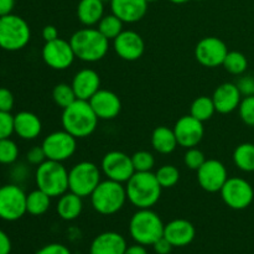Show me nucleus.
Here are the masks:
<instances>
[{
    "label": "nucleus",
    "instance_id": "1",
    "mask_svg": "<svg viewBox=\"0 0 254 254\" xmlns=\"http://www.w3.org/2000/svg\"><path fill=\"white\" fill-rule=\"evenodd\" d=\"M96 116L88 101L76 99L64 109L61 117L62 128L76 139H83L92 135L98 126Z\"/></svg>",
    "mask_w": 254,
    "mask_h": 254
},
{
    "label": "nucleus",
    "instance_id": "2",
    "mask_svg": "<svg viewBox=\"0 0 254 254\" xmlns=\"http://www.w3.org/2000/svg\"><path fill=\"white\" fill-rule=\"evenodd\" d=\"M126 184L128 201L138 210L139 208H151L158 203L163 188L154 173L135 171Z\"/></svg>",
    "mask_w": 254,
    "mask_h": 254
},
{
    "label": "nucleus",
    "instance_id": "3",
    "mask_svg": "<svg viewBox=\"0 0 254 254\" xmlns=\"http://www.w3.org/2000/svg\"><path fill=\"white\" fill-rule=\"evenodd\" d=\"M72 49H73L76 59L83 62H98L101 61L109 50V40L106 39L94 27H83L77 30L69 39Z\"/></svg>",
    "mask_w": 254,
    "mask_h": 254
},
{
    "label": "nucleus",
    "instance_id": "4",
    "mask_svg": "<svg viewBox=\"0 0 254 254\" xmlns=\"http://www.w3.org/2000/svg\"><path fill=\"white\" fill-rule=\"evenodd\" d=\"M164 225L160 216L151 208H139L129 221V233L135 243L153 246L164 236Z\"/></svg>",
    "mask_w": 254,
    "mask_h": 254
},
{
    "label": "nucleus",
    "instance_id": "5",
    "mask_svg": "<svg viewBox=\"0 0 254 254\" xmlns=\"http://www.w3.org/2000/svg\"><path fill=\"white\" fill-rule=\"evenodd\" d=\"M89 197L94 211L103 216L119 212L128 200L126 186L109 179L101 181Z\"/></svg>",
    "mask_w": 254,
    "mask_h": 254
},
{
    "label": "nucleus",
    "instance_id": "6",
    "mask_svg": "<svg viewBox=\"0 0 254 254\" xmlns=\"http://www.w3.org/2000/svg\"><path fill=\"white\" fill-rule=\"evenodd\" d=\"M35 181L51 198L60 197L68 191V170L60 161L46 160L37 166Z\"/></svg>",
    "mask_w": 254,
    "mask_h": 254
},
{
    "label": "nucleus",
    "instance_id": "7",
    "mask_svg": "<svg viewBox=\"0 0 254 254\" xmlns=\"http://www.w3.org/2000/svg\"><path fill=\"white\" fill-rule=\"evenodd\" d=\"M30 26L21 16L5 15L0 19V47L6 51H19L30 41Z\"/></svg>",
    "mask_w": 254,
    "mask_h": 254
},
{
    "label": "nucleus",
    "instance_id": "8",
    "mask_svg": "<svg viewBox=\"0 0 254 254\" xmlns=\"http://www.w3.org/2000/svg\"><path fill=\"white\" fill-rule=\"evenodd\" d=\"M101 181V169L92 161L77 163L68 171V190L82 198L89 197Z\"/></svg>",
    "mask_w": 254,
    "mask_h": 254
},
{
    "label": "nucleus",
    "instance_id": "9",
    "mask_svg": "<svg viewBox=\"0 0 254 254\" xmlns=\"http://www.w3.org/2000/svg\"><path fill=\"white\" fill-rule=\"evenodd\" d=\"M26 212V193L20 186L7 184L0 188V218L7 222L20 220Z\"/></svg>",
    "mask_w": 254,
    "mask_h": 254
},
{
    "label": "nucleus",
    "instance_id": "10",
    "mask_svg": "<svg viewBox=\"0 0 254 254\" xmlns=\"http://www.w3.org/2000/svg\"><path fill=\"white\" fill-rule=\"evenodd\" d=\"M223 202L232 210H245L253 202V186L246 179L228 178L220 191Z\"/></svg>",
    "mask_w": 254,
    "mask_h": 254
},
{
    "label": "nucleus",
    "instance_id": "11",
    "mask_svg": "<svg viewBox=\"0 0 254 254\" xmlns=\"http://www.w3.org/2000/svg\"><path fill=\"white\" fill-rule=\"evenodd\" d=\"M42 148L46 154L47 160H54L64 163L73 156L77 150V139L66 131L56 130L49 134L42 141Z\"/></svg>",
    "mask_w": 254,
    "mask_h": 254
},
{
    "label": "nucleus",
    "instance_id": "12",
    "mask_svg": "<svg viewBox=\"0 0 254 254\" xmlns=\"http://www.w3.org/2000/svg\"><path fill=\"white\" fill-rule=\"evenodd\" d=\"M101 170L107 179L117 183H127L135 173L131 156L119 150L108 151L102 158Z\"/></svg>",
    "mask_w": 254,
    "mask_h": 254
},
{
    "label": "nucleus",
    "instance_id": "13",
    "mask_svg": "<svg viewBox=\"0 0 254 254\" xmlns=\"http://www.w3.org/2000/svg\"><path fill=\"white\" fill-rule=\"evenodd\" d=\"M74 59L76 55L69 41H66L61 37L54 41L45 42L42 47V60L50 68L56 71H64L68 68L73 64Z\"/></svg>",
    "mask_w": 254,
    "mask_h": 254
},
{
    "label": "nucleus",
    "instance_id": "14",
    "mask_svg": "<svg viewBox=\"0 0 254 254\" xmlns=\"http://www.w3.org/2000/svg\"><path fill=\"white\" fill-rule=\"evenodd\" d=\"M227 54V45L215 36L203 37L195 47V57L197 62L208 68L222 66Z\"/></svg>",
    "mask_w": 254,
    "mask_h": 254
},
{
    "label": "nucleus",
    "instance_id": "15",
    "mask_svg": "<svg viewBox=\"0 0 254 254\" xmlns=\"http://www.w3.org/2000/svg\"><path fill=\"white\" fill-rule=\"evenodd\" d=\"M228 179L226 166L216 159H208L197 170V183L207 192H220Z\"/></svg>",
    "mask_w": 254,
    "mask_h": 254
},
{
    "label": "nucleus",
    "instance_id": "16",
    "mask_svg": "<svg viewBox=\"0 0 254 254\" xmlns=\"http://www.w3.org/2000/svg\"><path fill=\"white\" fill-rule=\"evenodd\" d=\"M113 49L118 57L124 61H136L145 51V42L138 32L133 30H123L113 40Z\"/></svg>",
    "mask_w": 254,
    "mask_h": 254
},
{
    "label": "nucleus",
    "instance_id": "17",
    "mask_svg": "<svg viewBox=\"0 0 254 254\" xmlns=\"http://www.w3.org/2000/svg\"><path fill=\"white\" fill-rule=\"evenodd\" d=\"M174 133L179 145L185 149L195 148L202 140L205 128L202 122L189 114L178 119L174 126Z\"/></svg>",
    "mask_w": 254,
    "mask_h": 254
},
{
    "label": "nucleus",
    "instance_id": "18",
    "mask_svg": "<svg viewBox=\"0 0 254 254\" xmlns=\"http://www.w3.org/2000/svg\"><path fill=\"white\" fill-rule=\"evenodd\" d=\"M88 102L98 119L103 121L117 118L122 111L121 98L109 89H99Z\"/></svg>",
    "mask_w": 254,
    "mask_h": 254
},
{
    "label": "nucleus",
    "instance_id": "19",
    "mask_svg": "<svg viewBox=\"0 0 254 254\" xmlns=\"http://www.w3.org/2000/svg\"><path fill=\"white\" fill-rule=\"evenodd\" d=\"M212 101L216 112L221 114H230L238 109L242 101V94L238 91L236 83L226 82L215 89L212 94Z\"/></svg>",
    "mask_w": 254,
    "mask_h": 254
},
{
    "label": "nucleus",
    "instance_id": "20",
    "mask_svg": "<svg viewBox=\"0 0 254 254\" xmlns=\"http://www.w3.org/2000/svg\"><path fill=\"white\" fill-rule=\"evenodd\" d=\"M77 99L89 101L101 89V77L92 68H83L74 74L71 83Z\"/></svg>",
    "mask_w": 254,
    "mask_h": 254
},
{
    "label": "nucleus",
    "instance_id": "21",
    "mask_svg": "<svg viewBox=\"0 0 254 254\" xmlns=\"http://www.w3.org/2000/svg\"><path fill=\"white\" fill-rule=\"evenodd\" d=\"M195 226L184 218L170 221L164 228V237L173 245V247H186L195 240Z\"/></svg>",
    "mask_w": 254,
    "mask_h": 254
},
{
    "label": "nucleus",
    "instance_id": "22",
    "mask_svg": "<svg viewBox=\"0 0 254 254\" xmlns=\"http://www.w3.org/2000/svg\"><path fill=\"white\" fill-rule=\"evenodd\" d=\"M148 4L146 0H111V9L123 22L134 24L145 16Z\"/></svg>",
    "mask_w": 254,
    "mask_h": 254
},
{
    "label": "nucleus",
    "instance_id": "23",
    "mask_svg": "<svg viewBox=\"0 0 254 254\" xmlns=\"http://www.w3.org/2000/svg\"><path fill=\"white\" fill-rule=\"evenodd\" d=\"M127 241L121 233L108 231L97 236L91 243L89 254H124Z\"/></svg>",
    "mask_w": 254,
    "mask_h": 254
},
{
    "label": "nucleus",
    "instance_id": "24",
    "mask_svg": "<svg viewBox=\"0 0 254 254\" xmlns=\"http://www.w3.org/2000/svg\"><path fill=\"white\" fill-rule=\"evenodd\" d=\"M42 123L32 112L22 111L14 116V133L24 140H34L41 134Z\"/></svg>",
    "mask_w": 254,
    "mask_h": 254
},
{
    "label": "nucleus",
    "instance_id": "25",
    "mask_svg": "<svg viewBox=\"0 0 254 254\" xmlns=\"http://www.w3.org/2000/svg\"><path fill=\"white\" fill-rule=\"evenodd\" d=\"M104 16V2L101 0H81L77 6V17L82 25L92 27Z\"/></svg>",
    "mask_w": 254,
    "mask_h": 254
},
{
    "label": "nucleus",
    "instance_id": "26",
    "mask_svg": "<svg viewBox=\"0 0 254 254\" xmlns=\"http://www.w3.org/2000/svg\"><path fill=\"white\" fill-rule=\"evenodd\" d=\"M83 198L76 193L67 191L62 196H60L57 202L56 211L60 217L64 221H73L81 216L83 210Z\"/></svg>",
    "mask_w": 254,
    "mask_h": 254
},
{
    "label": "nucleus",
    "instance_id": "27",
    "mask_svg": "<svg viewBox=\"0 0 254 254\" xmlns=\"http://www.w3.org/2000/svg\"><path fill=\"white\" fill-rule=\"evenodd\" d=\"M178 140H176L174 129L168 128V127H158L153 130L151 134V146L154 150L163 155L171 154L178 146Z\"/></svg>",
    "mask_w": 254,
    "mask_h": 254
},
{
    "label": "nucleus",
    "instance_id": "28",
    "mask_svg": "<svg viewBox=\"0 0 254 254\" xmlns=\"http://www.w3.org/2000/svg\"><path fill=\"white\" fill-rule=\"evenodd\" d=\"M51 206V197L40 189L26 195V212L31 216H42Z\"/></svg>",
    "mask_w": 254,
    "mask_h": 254
},
{
    "label": "nucleus",
    "instance_id": "29",
    "mask_svg": "<svg viewBox=\"0 0 254 254\" xmlns=\"http://www.w3.org/2000/svg\"><path fill=\"white\" fill-rule=\"evenodd\" d=\"M233 163L245 173L254 171V144L242 143L233 151Z\"/></svg>",
    "mask_w": 254,
    "mask_h": 254
},
{
    "label": "nucleus",
    "instance_id": "30",
    "mask_svg": "<svg viewBox=\"0 0 254 254\" xmlns=\"http://www.w3.org/2000/svg\"><path fill=\"white\" fill-rule=\"evenodd\" d=\"M215 112L216 108L215 104H213L212 97H197L190 107V116L198 119L202 123L206 121H210L213 114H215Z\"/></svg>",
    "mask_w": 254,
    "mask_h": 254
},
{
    "label": "nucleus",
    "instance_id": "31",
    "mask_svg": "<svg viewBox=\"0 0 254 254\" xmlns=\"http://www.w3.org/2000/svg\"><path fill=\"white\" fill-rule=\"evenodd\" d=\"M123 24L124 22L119 19L118 16L112 12L109 15H104L98 22V27L102 35L108 40H114L122 31H123Z\"/></svg>",
    "mask_w": 254,
    "mask_h": 254
},
{
    "label": "nucleus",
    "instance_id": "32",
    "mask_svg": "<svg viewBox=\"0 0 254 254\" xmlns=\"http://www.w3.org/2000/svg\"><path fill=\"white\" fill-rule=\"evenodd\" d=\"M222 66L226 71L235 76H241L245 73L248 68V60L242 52L240 51H228Z\"/></svg>",
    "mask_w": 254,
    "mask_h": 254
},
{
    "label": "nucleus",
    "instance_id": "33",
    "mask_svg": "<svg viewBox=\"0 0 254 254\" xmlns=\"http://www.w3.org/2000/svg\"><path fill=\"white\" fill-rule=\"evenodd\" d=\"M52 98H54L55 103H56L57 106L61 107L62 109H64L66 107H68L69 104L73 103L77 99V97L71 84L59 83L54 87Z\"/></svg>",
    "mask_w": 254,
    "mask_h": 254
},
{
    "label": "nucleus",
    "instance_id": "34",
    "mask_svg": "<svg viewBox=\"0 0 254 254\" xmlns=\"http://www.w3.org/2000/svg\"><path fill=\"white\" fill-rule=\"evenodd\" d=\"M156 179L163 189L174 188L180 180V171L174 165H163L155 173Z\"/></svg>",
    "mask_w": 254,
    "mask_h": 254
},
{
    "label": "nucleus",
    "instance_id": "35",
    "mask_svg": "<svg viewBox=\"0 0 254 254\" xmlns=\"http://www.w3.org/2000/svg\"><path fill=\"white\" fill-rule=\"evenodd\" d=\"M19 158V148L10 138L0 139V164L10 165Z\"/></svg>",
    "mask_w": 254,
    "mask_h": 254
},
{
    "label": "nucleus",
    "instance_id": "36",
    "mask_svg": "<svg viewBox=\"0 0 254 254\" xmlns=\"http://www.w3.org/2000/svg\"><path fill=\"white\" fill-rule=\"evenodd\" d=\"M131 161L135 171L144 173V171H151L155 166V158L151 153L146 150H139L131 155Z\"/></svg>",
    "mask_w": 254,
    "mask_h": 254
},
{
    "label": "nucleus",
    "instance_id": "37",
    "mask_svg": "<svg viewBox=\"0 0 254 254\" xmlns=\"http://www.w3.org/2000/svg\"><path fill=\"white\" fill-rule=\"evenodd\" d=\"M238 114L246 126L254 127V94L243 97L238 107Z\"/></svg>",
    "mask_w": 254,
    "mask_h": 254
},
{
    "label": "nucleus",
    "instance_id": "38",
    "mask_svg": "<svg viewBox=\"0 0 254 254\" xmlns=\"http://www.w3.org/2000/svg\"><path fill=\"white\" fill-rule=\"evenodd\" d=\"M206 161V156L200 149L195 148H189L186 150L185 155H184V163L191 170L197 171L201 166L203 165V163Z\"/></svg>",
    "mask_w": 254,
    "mask_h": 254
},
{
    "label": "nucleus",
    "instance_id": "39",
    "mask_svg": "<svg viewBox=\"0 0 254 254\" xmlns=\"http://www.w3.org/2000/svg\"><path fill=\"white\" fill-rule=\"evenodd\" d=\"M14 133V116L0 111V139L10 138Z\"/></svg>",
    "mask_w": 254,
    "mask_h": 254
},
{
    "label": "nucleus",
    "instance_id": "40",
    "mask_svg": "<svg viewBox=\"0 0 254 254\" xmlns=\"http://www.w3.org/2000/svg\"><path fill=\"white\" fill-rule=\"evenodd\" d=\"M238 91L241 92L242 97L253 96L254 94V77L252 76H243L236 83Z\"/></svg>",
    "mask_w": 254,
    "mask_h": 254
},
{
    "label": "nucleus",
    "instance_id": "41",
    "mask_svg": "<svg viewBox=\"0 0 254 254\" xmlns=\"http://www.w3.org/2000/svg\"><path fill=\"white\" fill-rule=\"evenodd\" d=\"M14 94L5 87H0V111L1 112H11L14 108Z\"/></svg>",
    "mask_w": 254,
    "mask_h": 254
},
{
    "label": "nucleus",
    "instance_id": "42",
    "mask_svg": "<svg viewBox=\"0 0 254 254\" xmlns=\"http://www.w3.org/2000/svg\"><path fill=\"white\" fill-rule=\"evenodd\" d=\"M26 159L31 165H41L44 161L47 160L46 154H45L44 148L41 146H34V148L30 149L26 154Z\"/></svg>",
    "mask_w": 254,
    "mask_h": 254
},
{
    "label": "nucleus",
    "instance_id": "43",
    "mask_svg": "<svg viewBox=\"0 0 254 254\" xmlns=\"http://www.w3.org/2000/svg\"><path fill=\"white\" fill-rule=\"evenodd\" d=\"M36 254H72L71 251L61 243H50L37 251Z\"/></svg>",
    "mask_w": 254,
    "mask_h": 254
},
{
    "label": "nucleus",
    "instance_id": "44",
    "mask_svg": "<svg viewBox=\"0 0 254 254\" xmlns=\"http://www.w3.org/2000/svg\"><path fill=\"white\" fill-rule=\"evenodd\" d=\"M151 247L154 248V251H155L156 254H169L171 252V250L174 248L173 245H171V243L169 242L164 236L160 238V240L156 241Z\"/></svg>",
    "mask_w": 254,
    "mask_h": 254
},
{
    "label": "nucleus",
    "instance_id": "45",
    "mask_svg": "<svg viewBox=\"0 0 254 254\" xmlns=\"http://www.w3.org/2000/svg\"><path fill=\"white\" fill-rule=\"evenodd\" d=\"M11 248L12 245L10 237L4 231L0 230V254H10L11 253Z\"/></svg>",
    "mask_w": 254,
    "mask_h": 254
},
{
    "label": "nucleus",
    "instance_id": "46",
    "mask_svg": "<svg viewBox=\"0 0 254 254\" xmlns=\"http://www.w3.org/2000/svg\"><path fill=\"white\" fill-rule=\"evenodd\" d=\"M42 37H44L45 42L54 41V40L59 39V30L54 25H47L42 30Z\"/></svg>",
    "mask_w": 254,
    "mask_h": 254
},
{
    "label": "nucleus",
    "instance_id": "47",
    "mask_svg": "<svg viewBox=\"0 0 254 254\" xmlns=\"http://www.w3.org/2000/svg\"><path fill=\"white\" fill-rule=\"evenodd\" d=\"M14 5L15 0H0V16L11 14Z\"/></svg>",
    "mask_w": 254,
    "mask_h": 254
},
{
    "label": "nucleus",
    "instance_id": "48",
    "mask_svg": "<svg viewBox=\"0 0 254 254\" xmlns=\"http://www.w3.org/2000/svg\"><path fill=\"white\" fill-rule=\"evenodd\" d=\"M124 254H148V251H146L145 246H141V245H138V243H135V245L127 247Z\"/></svg>",
    "mask_w": 254,
    "mask_h": 254
},
{
    "label": "nucleus",
    "instance_id": "49",
    "mask_svg": "<svg viewBox=\"0 0 254 254\" xmlns=\"http://www.w3.org/2000/svg\"><path fill=\"white\" fill-rule=\"evenodd\" d=\"M170 1L174 2V4H184V2H188L190 0H170Z\"/></svg>",
    "mask_w": 254,
    "mask_h": 254
},
{
    "label": "nucleus",
    "instance_id": "50",
    "mask_svg": "<svg viewBox=\"0 0 254 254\" xmlns=\"http://www.w3.org/2000/svg\"><path fill=\"white\" fill-rule=\"evenodd\" d=\"M146 1H148V2H155V1H158V0H146Z\"/></svg>",
    "mask_w": 254,
    "mask_h": 254
},
{
    "label": "nucleus",
    "instance_id": "51",
    "mask_svg": "<svg viewBox=\"0 0 254 254\" xmlns=\"http://www.w3.org/2000/svg\"><path fill=\"white\" fill-rule=\"evenodd\" d=\"M101 1H103V2H107V1H109V2H111V0H101Z\"/></svg>",
    "mask_w": 254,
    "mask_h": 254
},
{
    "label": "nucleus",
    "instance_id": "52",
    "mask_svg": "<svg viewBox=\"0 0 254 254\" xmlns=\"http://www.w3.org/2000/svg\"><path fill=\"white\" fill-rule=\"evenodd\" d=\"M0 19H1V16H0Z\"/></svg>",
    "mask_w": 254,
    "mask_h": 254
},
{
    "label": "nucleus",
    "instance_id": "53",
    "mask_svg": "<svg viewBox=\"0 0 254 254\" xmlns=\"http://www.w3.org/2000/svg\"><path fill=\"white\" fill-rule=\"evenodd\" d=\"M0 188H1V185H0Z\"/></svg>",
    "mask_w": 254,
    "mask_h": 254
}]
</instances>
